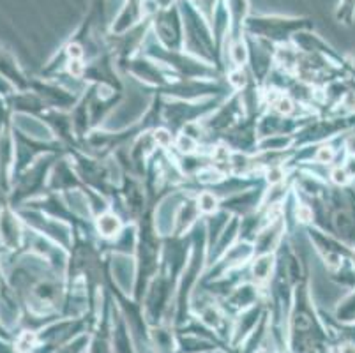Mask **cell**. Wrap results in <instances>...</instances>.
Segmentation results:
<instances>
[{"label":"cell","instance_id":"8","mask_svg":"<svg viewBox=\"0 0 355 353\" xmlns=\"http://www.w3.org/2000/svg\"><path fill=\"white\" fill-rule=\"evenodd\" d=\"M297 218L302 223H309L313 219V210L308 205H301L297 209Z\"/></svg>","mask_w":355,"mask_h":353},{"label":"cell","instance_id":"6","mask_svg":"<svg viewBox=\"0 0 355 353\" xmlns=\"http://www.w3.org/2000/svg\"><path fill=\"white\" fill-rule=\"evenodd\" d=\"M348 177H350V175L347 173L345 168H336V170L332 171V182L338 184V186H345V184L348 182Z\"/></svg>","mask_w":355,"mask_h":353},{"label":"cell","instance_id":"4","mask_svg":"<svg viewBox=\"0 0 355 353\" xmlns=\"http://www.w3.org/2000/svg\"><path fill=\"white\" fill-rule=\"evenodd\" d=\"M154 140H156V144L161 145V147H170V145H172V135L168 132V129L159 128L154 132Z\"/></svg>","mask_w":355,"mask_h":353},{"label":"cell","instance_id":"14","mask_svg":"<svg viewBox=\"0 0 355 353\" xmlns=\"http://www.w3.org/2000/svg\"><path fill=\"white\" fill-rule=\"evenodd\" d=\"M345 170H347V173L350 175V177H355V160L348 161V164H347V168H345Z\"/></svg>","mask_w":355,"mask_h":353},{"label":"cell","instance_id":"12","mask_svg":"<svg viewBox=\"0 0 355 353\" xmlns=\"http://www.w3.org/2000/svg\"><path fill=\"white\" fill-rule=\"evenodd\" d=\"M69 73L73 74V76H82V73H83L82 60H71V62H69Z\"/></svg>","mask_w":355,"mask_h":353},{"label":"cell","instance_id":"5","mask_svg":"<svg viewBox=\"0 0 355 353\" xmlns=\"http://www.w3.org/2000/svg\"><path fill=\"white\" fill-rule=\"evenodd\" d=\"M274 108H276L277 113L282 115H290L293 112V103L290 101L288 97H279L276 103H274Z\"/></svg>","mask_w":355,"mask_h":353},{"label":"cell","instance_id":"9","mask_svg":"<svg viewBox=\"0 0 355 353\" xmlns=\"http://www.w3.org/2000/svg\"><path fill=\"white\" fill-rule=\"evenodd\" d=\"M332 157H334V150L329 147H322L320 150L316 152V160L320 163H329V161H332Z\"/></svg>","mask_w":355,"mask_h":353},{"label":"cell","instance_id":"2","mask_svg":"<svg viewBox=\"0 0 355 353\" xmlns=\"http://www.w3.org/2000/svg\"><path fill=\"white\" fill-rule=\"evenodd\" d=\"M198 209L205 214H212L218 209V198L211 193H203L198 200Z\"/></svg>","mask_w":355,"mask_h":353},{"label":"cell","instance_id":"13","mask_svg":"<svg viewBox=\"0 0 355 353\" xmlns=\"http://www.w3.org/2000/svg\"><path fill=\"white\" fill-rule=\"evenodd\" d=\"M230 82L234 83L235 87H244V83H246V80H244V73H242V71H235V73H232Z\"/></svg>","mask_w":355,"mask_h":353},{"label":"cell","instance_id":"10","mask_svg":"<svg viewBox=\"0 0 355 353\" xmlns=\"http://www.w3.org/2000/svg\"><path fill=\"white\" fill-rule=\"evenodd\" d=\"M67 55H69L71 60H80L83 55L82 46H80L78 43H71L69 46H67Z\"/></svg>","mask_w":355,"mask_h":353},{"label":"cell","instance_id":"3","mask_svg":"<svg viewBox=\"0 0 355 353\" xmlns=\"http://www.w3.org/2000/svg\"><path fill=\"white\" fill-rule=\"evenodd\" d=\"M177 145H179L180 152H184V154H191V152H195L196 148V141L193 140L191 136H186V135L180 136L179 140H177Z\"/></svg>","mask_w":355,"mask_h":353},{"label":"cell","instance_id":"1","mask_svg":"<svg viewBox=\"0 0 355 353\" xmlns=\"http://www.w3.org/2000/svg\"><path fill=\"white\" fill-rule=\"evenodd\" d=\"M119 228H121V223H119L117 218H114V216H103V218H99V230H101L103 235H106V237H112V235H115V233L119 232Z\"/></svg>","mask_w":355,"mask_h":353},{"label":"cell","instance_id":"15","mask_svg":"<svg viewBox=\"0 0 355 353\" xmlns=\"http://www.w3.org/2000/svg\"><path fill=\"white\" fill-rule=\"evenodd\" d=\"M348 150H350L352 154H355V136H354V138H350V140H348Z\"/></svg>","mask_w":355,"mask_h":353},{"label":"cell","instance_id":"11","mask_svg":"<svg viewBox=\"0 0 355 353\" xmlns=\"http://www.w3.org/2000/svg\"><path fill=\"white\" fill-rule=\"evenodd\" d=\"M282 179H283L282 168H272V170H269V173H267V180H269L270 184H277Z\"/></svg>","mask_w":355,"mask_h":353},{"label":"cell","instance_id":"7","mask_svg":"<svg viewBox=\"0 0 355 353\" xmlns=\"http://www.w3.org/2000/svg\"><path fill=\"white\" fill-rule=\"evenodd\" d=\"M232 57H234V60H235V62H237V64L244 62V60H246V57H248L246 46H244V44H242V43L235 44L234 50H232Z\"/></svg>","mask_w":355,"mask_h":353}]
</instances>
